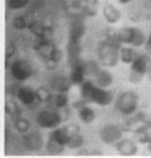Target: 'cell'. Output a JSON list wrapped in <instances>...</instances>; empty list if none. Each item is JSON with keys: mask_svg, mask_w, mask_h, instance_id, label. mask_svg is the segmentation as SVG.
Segmentation results:
<instances>
[{"mask_svg": "<svg viewBox=\"0 0 151 158\" xmlns=\"http://www.w3.org/2000/svg\"><path fill=\"white\" fill-rule=\"evenodd\" d=\"M36 123L39 127L44 129H55L57 127H60L62 122L61 115L55 111V110H50V109H45L41 110L36 115Z\"/></svg>", "mask_w": 151, "mask_h": 158, "instance_id": "5", "label": "cell"}, {"mask_svg": "<svg viewBox=\"0 0 151 158\" xmlns=\"http://www.w3.org/2000/svg\"><path fill=\"white\" fill-rule=\"evenodd\" d=\"M146 145H148V149H149V151L151 152V142H149V143H148Z\"/></svg>", "mask_w": 151, "mask_h": 158, "instance_id": "37", "label": "cell"}, {"mask_svg": "<svg viewBox=\"0 0 151 158\" xmlns=\"http://www.w3.org/2000/svg\"><path fill=\"white\" fill-rule=\"evenodd\" d=\"M122 44L118 41L117 36H111L104 40L97 48L100 62L104 67H115L120 61V48Z\"/></svg>", "mask_w": 151, "mask_h": 158, "instance_id": "2", "label": "cell"}, {"mask_svg": "<svg viewBox=\"0 0 151 158\" xmlns=\"http://www.w3.org/2000/svg\"><path fill=\"white\" fill-rule=\"evenodd\" d=\"M102 14H103L107 23H117L121 20V18H122L121 11L118 10L117 7L111 5V4H107V5L103 6Z\"/></svg>", "mask_w": 151, "mask_h": 158, "instance_id": "13", "label": "cell"}, {"mask_svg": "<svg viewBox=\"0 0 151 158\" xmlns=\"http://www.w3.org/2000/svg\"><path fill=\"white\" fill-rule=\"evenodd\" d=\"M149 1H151V0H149Z\"/></svg>", "mask_w": 151, "mask_h": 158, "instance_id": "39", "label": "cell"}, {"mask_svg": "<svg viewBox=\"0 0 151 158\" xmlns=\"http://www.w3.org/2000/svg\"><path fill=\"white\" fill-rule=\"evenodd\" d=\"M84 66H86V70H87V76H90V77H95L102 69L100 67V63L97 62L96 60L84 61Z\"/></svg>", "mask_w": 151, "mask_h": 158, "instance_id": "25", "label": "cell"}, {"mask_svg": "<svg viewBox=\"0 0 151 158\" xmlns=\"http://www.w3.org/2000/svg\"><path fill=\"white\" fill-rule=\"evenodd\" d=\"M95 1H96V0H91V2H95Z\"/></svg>", "mask_w": 151, "mask_h": 158, "instance_id": "38", "label": "cell"}, {"mask_svg": "<svg viewBox=\"0 0 151 158\" xmlns=\"http://www.w3.org/2000/svg\"><path fill=\"white\" fill-rule=\"evenodd\" d=\"M120 61L121 62L125 63V64H130V63L134 61V59L137 56V53L134 51V48H130V47H122L120 48Z\"/></svg>", "mask_w": 151, "mask_h": 158, "instance_id": "22", "label": "cell"}, {"mask_svg": "<svg viewBox=\"0 0 151 158\" xmlns=\"http://www.w3.org/2000/svg\"><path fill=\"white\" fill-rule=\"evenodd\" d=\"M150 59L145 54H137L134 61L130 63V76L129 80L131 83H140L146 75V70L150 64Z\"/></svg>", "mask_w": 151, "mask_h": 158, "instance_id": "4", "label": "cell"}, {"mask_svg": "<svg viewBox=\"0 0 151 158\" xmlns=\"http://www.w3.org/2000/svg\"><path fill=\"white\" fill-rule=\"evenodd\" d=\"M114 145H115V149L117 150V152L122 156H125V157L134 156L138 151L137 144L132 139H129V138H121Z\"/></svg>", "mask_w": 151, "mask_h": 158, "instance_id": "9", "label": "cell"}, {"mask_svg": "<svg viewBox=\"0 0 151 158\" xmlns=\"http://www.w3.org/2000/svg\"><path fill=\"white\" fill-rule=\"evenodd\" d=\"M115 106H116V109L120 111V114H122L123 116H131L137 111L138 96L135 91H123L116 98Z\"/></svg>", "mask_w": 151, "mask_h": 158, "instance_id": "3", "label": "cell"}, {"mask_svg": "<svg viewBox=\"0 0 151 158\" xmlns=\"http://www.w3.org/2000/svg\"><path fill=\"white\" fill-rule=\"evenodd\" d=\"M94 79H95V83L101 88H109L114 82L111 73L106 69H101L100 73L97 74Z\"/></svg>", "mask_w": 151, "mask_h": 158, "instance_id": "18", "label": "cell"}, {"mask_svg": "<svg viewBox=\"0 0 151 158\" xmlns=\"http://www.w3.org/2000/svg\"><path fill=\"white\" fill-rule=\"evenodd\" d=\"M146 76H148L149 81H151V62L149 64V67H148V70H146Z\"/></svg>", "mask_w": 151, "mask_h": 158, "instance_id": "34", "label": "cell"}, {"mask_svg": "<svg viewBox=\"0 0 151 158\" xmlns=\"http://www.w3.org/2000/svg\"><path fill=\"white\" fill-rule=\"evenodd\" d=\"M120 4H122V5H127V4H129V2H131L132 0H117Z\"/></svg>", "mask_w": 151, "mask_h": 158, "instance_id": "36", "label": "cell"}, {"mask_svg": "<svg viewBox=\"0 0 151 158\" xmlns=\"http://www.w3.org/2000/svg\"><path fill=\"white\" fill-rule=\"evenodd\" d=\"M146 45H148V47H149V48H151V32H150V34H149V36H148V38H146Z\"/></svg>", "mask_w": 151, "mask_h": 158, "instance_id": "35", "label": "cell"}, {"mask_svg": "<svg viewBox=\"0 0 151 158\" xmlns=\"http://www.w3.org/2000/svg\"><path fill=\"white\" fill-rule=\"evenodd\" d=\"M68 95L67 93H55V94H52L50 95L49 101L47 102L48 104H52L56 109H62L68 104Z\"/></svg>", "mask_w": 151, "mask_h": 158, "instance_id": "20", "label": "cell"}, {"mask_svg": "<svg viewBox=\"0 0 151 158\" xmlns=\"http://www.w3.org/2000/svg\"><path fill=\"white\" fill-rule=\"evenodd\" d=\"M86 33V26L82 21L75 20L70 23L69 31H68V41H76L81 42V39L83 38Z\"/></svg>", "mask_w": 151, "mask_h": 158, "instance_id": "12", "label": "cell"}, {"mask_svg": "<svg viewBox=\"0 0 151 158\" xmlns=\"http://www.w3.org/2000/svg\"><path fill=\"white\" fill-rule=\"evenodd\" d=\"M54 47L55 46L53 45L50 41L45 40V38H44V39H41L39 45L36 46V51H38V54H39L40 56L46 61V60H48V57H49L50 53H52Z\"/></svg>", "mask_w": 151, "mask_h": 158, "instance_id": "21", "label": "cell"}, {"mask_svg": "<svg viewBox=\"0 0 151 158\" xmlns=\"http://www.w3.org/2000/svg\"><path fill=\"white\" fill-rule=\"evenodd\" d=\"M14 51H15V48H14V46H8V48H7V56L10 57L12 56L13 54H14Z\"/></svg>", "mask_w": 151, "mask_h": 158, "instance_id": "33", "label": "cell"}, {"mask_svg": "<svg viewBox=\"0 0 151 158\" xmlns=\"http://www.w3.org/2000/svg\"><path fill=\"white\" fill-rule=\"evenodd\" d=\"M81 97L87 103H95L101 107H107L114 101V95L108 88H101L89 80L81 85Z\"/></svg>", "mask_w": 151, "mask_h": 158, "instance_id": "1", "label": "cell"}, {"mask_svg": "<svg viewBox=\"0 0 151 158\" xmlns=\"http://www.w3.org/2000/svg\"><path fill=\"white\" fill-rule=\"evenodd\" d=\"M28 28L32 33L38 36L39 39H44L45 38V34H46V27L42 25V23H38V21H33L28 25Z\"/></svg>", "mask_w": 151, "mask_h": 158, "instance_id": "27", "label": "cell"}, {"mask_svg": "<svg viewBox=\"0 0 151 158\" xmlns=\"http://www.w3.org/2000/svg\"><path fill=\"white\" fill-rule=\"evenodd\" d=\"M31 0H8L7 6L11 10H23L29 4Z\"/></svg>", "mask_w": 151, "mask_h": 158, "instance_id": "31", "label": "cell"}, {"mask_svg": "<svg viewBox=\"0 0 151 158\" xmlns=\"http://www.w3.org/2000/svg\"><path fill=\"white\" fill-rule=\"evenodd\" d=\"M132 33H134V27H125L121 29L116 34V36L122 45H130L132 40Z\"/></svg>", "mask_w": 151, "mask_h": 158, "instance_id": "23", "label": "cell"}, {"mask_svg": "<svg viewBox=\"0 0 151 158\" xmlns=\"http://www.w3.org/2000/svg\"><path fill=\"white\" fill-rule=\"evenodd\" d=\"M146 38L144 33L141 31L140 28H135L134 27V33H132V40H131V44L130 46L132 47H141L145 44Z\"/></svg>", "mask_w": 151, "mask_h": 158, "instance_id": "26", "label": "cell"}, {"mask_svg": "<svg viewBox=\"0 0 151 158\" xmlns=\"http://www.w3.org/2000/svg\"><path fill=\"white\" fill-rule=\"evenodd\" d=\"M17 96L19 101L21 102L25 106H31L34 102L36 101V95H35V90L28 88V87H21L19 88L17 93Z\"/></svg>", "mask_w": 151, "mask_h": 158, "instance_id": "15", "label": "cell"}, {"mask_svg": "<svg viewBox=\"0 0 151 158\" xmlns=\"http://www.w3.org/2000/svg\"><path fill=\"white\" fill-rule=\"evenodd\" d=\"M66 51H67L68 62H69L70 66H73V64H75L76 62L80 61V56H81V42L68 41Z\"/></svg>", "mask_w": 151, "mask_h": 158, "instance_id": "14", "label": "cell"}, {"mask_svg": "<svg viewBox=\"0 0 151 158\" xmlns=\"http://www.w3.org/2000/svg\"><path fill=\"white\" fill-rule=\"evenodd\" d=\"M35 95H36V100H38V101L42 102V103H47V102L49 101L52 93L49 91L48 88H46V87H40V88H38V89L35 90Z\"/></svg>", "mask_w": 151, "mask_h": 158, "instance_id": "29", "label": "cell"}, {"mask_svg": "<svg viewBox=\"0 0 151 158\" xmlns=\"http://www.w3.org/2000/svg\"><path fill=\"white\" fill-rule=\"evenodd\" d=\"M86 76H87V70H86L84 61L80 60L78 62L72 66V72L69 75V79L73 85H81L86 81Z\"/></svg>", "mask_w": 151, "mask_h": 158, "instance_id": "11", "label": "cell"}, {"mask_svg": "<svg viewBox=\"0 0 151 158\" xmlns=\"http://www.w3.org/2000/svg\"><path fill=\"white\" fill-rule=\"evenodd\" d=\"M70 135V130L67 127H57L55 129H53V131L50 132V138H53L54 141H56L57 143H60L62 145L66 147L67 141Z\"/></svg>", "mask_w": 151, "mask_h": 158, "instance_id": "16", "label": "cell"}, {"mask_svg": "<svg viewBox=\"0 0 151 158\" xmlns=\"http://www.w3.org/2000/svg\"><path fill=\"white\" fill-rule=\"evenodd\" d=\"M23 144L28 151H39L44 147V138L38 131L29 132L28 130L23 137Z\"/></svg>", "mask_w": 151, "mask_h": 158, "instance_id": "8", "label": "cell"}, {"mask_svg": "<svg viewBox=\"0 0 151 158\" xmlns=\"http://www.w3.org/2000/svg\"><path fill=\"white\" fill-rule=\"evenodd\" d=\"M14 128L18 132H21V134H25L27 132L28 130L31 129V123L29 121L23 117H18L15 121H14Z\"/></svg>", "mask_w": 151, "mask_h": 158, "instance_id": "28", "label": "cell"}, {"mask_svg": "<svg viewBox=\"0 0 151 158\" xmlns=\"http://www.w3.org/2000/svg\"><path fill=\"white\" fill-rule=\"evenodd\" d=\"M72 81L69 76H63V75H57L49 80V88L55 93H68L72 88Z\"/></svg>", "mask_w": 151, "mask_h": 158, "instance_id": "10", "label": "cell"}, {"mask_svg": "<svg viewBox=\"0 0 151 158\" xmlns=\"http://www.w3.org/2000/svg\"><path fill=\"white\" fill-rule=\"evenodd\" d=\"M135 116L143 125H151V116L146 113H135Z\"/></svg>", "mask_w": 151, "mask_h": 158, "instance_id": "32", "label": "cell"}, {"mask_svg": "<svg viewBox=\"0 0 151 158\" xmlns=\"http://www.w3.org/2000/svg\"><path fill=\"white\" fill-rule=\"evenodd\" d=\"M12 25H13V27L15 29H18V31H23V29L28 27L27 20H26V18L23 17V15H17V17L13 19Z\"/></svg>", "mask_w": 151, "mask_h": 158, "instance_id": "30", "label": "cell"}, {"mask_svg": "<svg viewBox=\"0 0 151 158\" xmlns=\"http://www.w3.org/2000/svg\"><path fill=\"white\" fill-rule=\"evenodd\" d=\"M46 149H47L48 153H50V155H60V153L65 151L66 147L60 144V143H57L56 141H54L53 138L48 137V141H47V144H46Z\"/></svg>", "mask_w": 151, "mask_h": 158, "instance_id": "24", "label": "cell"}, {"mask_svg": "<svg viewBox=\"0 0 151 158\" xmlns=\"http://www.w3.org/2000/svg\"><path fill=\"white\" fill-rule=\"evenodd\" d=\"M78 118L83 122L84 124H90L96 119V113L95 110L88 104H84L83 107L78 109Z\"/></svg>", "mask_w": 151, "mask_h": 158, "instance_id": "17", "label": "cell"}, {"mask_svg": "<svg viewBox=\"0 0 151 158\" xmlns=\"http://www.w3.org/2000/svg\"><path fill=\"white\" fill-rule=\"evenodd\" d=\"M12 76L18 81H27L33 75L32 64L26 60H17L11 66Z\"/></svg>", "mask_w": 151, "mask_h": 158, "instance_id": "6", "label": "cell"}, {"mask_svg": "<svg viewBox=\"0 0 151 158\" xmlns=\"http://www.w3.org/2000/svg\"><path fill=\"white\" fill-rule=\"evenodd\" d=\"M84 137L81 134H78V131H70V135L67 141L66 148L72 149V150H78L84 145Z\"/></svg>", "mask_w": 151, "mask_h": 158, "instance_id": "19", "label": "cell"}, {"mask_svg": "<svg viewBox=\"0 0 151 158\" xmlns=\"http://www.w3.org/2000/svg\"><path fill=\"white\" fill-rule=\"evenodd\" d=\"M123 136V130L116 124H106L100 130V138L104 144L111 145L118 142Z\"/></svg>", "mask_w": 151, "mask_h": 158, "instance_id": "7", "label": "cell"}]
</instances>
